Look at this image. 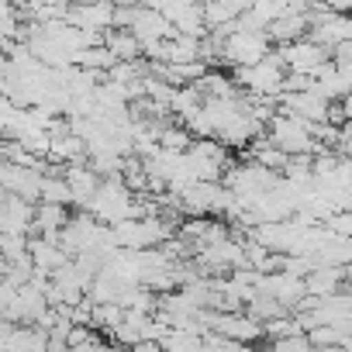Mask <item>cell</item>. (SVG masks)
Here are the masks:
<instances>
[{"instance_id": "cell-13", "label": "cell", "mask_w": 352, "mask_h": 352, "mask_svg": "<svg viewBox=\"0 0 352 352\" xmlns=\"http://www.w3.org/2000/svg\"><path fill=\"white\" fill-rule=\"evenodd\" d=\"M69 225V214H66V204H38L35 208V232L59 242V232Z\"/></svg>"}, {"instance_id": "cell-6", "label": "cell", "mask_w": 352, "mask_h": 352, "mask_svg": "<svg viewBox=\"0 0 352 352\" xmlns=\"http://www.w3.org/2000/svg\"><path fill=\"white\" fill-rule=\"evenodd\" d=\"M0 184H4L8 194H18L32 204L42 201V184H45V173L35 169V166H18V162H8L0 166Z\"/></svg>"}, {"instance_id": "cell-12", "label": "cell", "mask_w": 352, "mask_h": 352, "mask_svg": "<svg viewBox=\"0 0 352 352\" xmlns=\"http://www.w3.org/2000/svg\"><path fill=\"white\" fill-rule=\"evenodd\" d=\"M104 45L118 56V63H138V59H145L142 56V42H138V35L131 28H111L104 35Z\"/></svg>"}, {"instance_id": "cell-9", "label": "cell", "mask_w": 352, "mask_h": 352, "mask_svg": "<svg viewBox=\"0 0 352 352\" xmlns=\"http://www.w3.org/2000/svg\"><path fill=\"white\" fill-rule=\"evenodd\" d=\"M69 25L94 32V35H107L114 28V0H104V4H73L66 14Z\"/></svg>"}, {"instance_id": "cell-18", "label": "cell", "mask_w": 352, "mask_h": 352, "mask_svg": "<svg viewBox=\"0 0 352 352\" xmlns=\"http://www.w3.org/2000/svg\"><path fill=\"white\" fill-rule=\"evenodd\" d=\"M76 4H104V0H76Z\"/></svg>"}, {"instance_id": "cell-3", "label": "cell", "mask_w": 352, "mask_h": 352, "mask_svg": "<svg viewBox=\"0 0 352 352\" xmlns=\"http://www.w3.org/2000/svg\"><path fill=\"white\" fill-rule=\"evenodd\" d=\"M266 135H270L287 155H318V152H321V145H318V138H314V124L304 121V118H297V114H287V111H280V107H276V114L270 118Z\"/></svg>"}, {"instance_id": "cell-7", "label": "cell", "mask_w": 352, "mask_h": 352, "mask_svg": "<svg viewBox=\"0 0 352 352\" xmlns=\"http://www.w3.org/2000/svg\"><path fill=\"white\" fill-rule=\"evenodd\" d=\"M331 104H335V100L321 97L318 90H300V94H283V97H280V111L297 114V118H304V121H311V124L328 121V118H331Z\"/></svg>"}, {"instance_id": "cell-11", "label": "cell", "mask_w": 352, "mask_h": 352, "mask_svg": "<svg viewBox=\"0 0 352 352\" xmlns=\"http://www.w3.org/2000/svg\"><path fill=\"white\" fill-rule=\"evenodd\" d=\"M345 283H349L345 266H314V270H311V276H307V290H311V297L338 294Z\"/></svg>"}, {"instance_id": "cell-1", "label": "cell", "mask_w": 352, "mask_h": 352, "mask_svg": "<svg viewBox=\"0 0 352 352\" xmlns=\"http://www.w3.org/2000/svg\"><path fill=\"white\" fill-rule=\"evenodd\" d=\"M87 211L100 225H121V221L142 218V201L135 197V190L121 180V176H111V180L100 184V190H97V197L90 201Z\"/></svg>"}, {"instance_id": "cell-4", "label": "cell", "mask_w": 352, "mask_h": 352, "mask_svg": "<svg viewBox=\"0 0 352 352\" xmlns=\"http://www.w3.org/2000/svg\"><path fill=\"white\" fill-rule=\"evenodd\" d=\"M270 32H245L239 28L235 35L221 38V63L232 66V69H242V66H256L270 56Z\"/></svg>"}, {"instance_id": "cell-10", "label": "cell", "mask_w": 352, "mask_h": 352, "mask_svg": "<svg viewBox=\"0 0 352 352\" xmlns=\"http://www.w3.org/2000/svg\"><path fill=\"white\" fill-rule=\"evenodd\" d=\"M131 32L138 35L142 49H145V45H152V42H166V38H173V35H176V28L166 21V14H162V11H155V8H148V4H142V8H138Z\"/></svg>"}, {"instance_id": "cell-5", "label": "cell", "mask_w": 352, "mask_h": 352, "mask_svg": "<svg viewBox=\"0 0 352 352\" xmlns=\"http://www.w3.org/2000/svg\"><path fill=\"white\" fill-rule=\"evenodd\" d=\"M280 59L287 63L290 73H307V76H314L324 63H331V49L318 45V42L307 35V38H300V42L280 45Z\"/></svg>"}, {"instance_id": "cell-15", "label": "cell", "mask_w": 352, "mask_h": 352, "mask_svg": "<svg viewBox=\"0 0 352 352\" xmlns=\"http://www.w3.org/2000/svg\"><path fill=\"white\" fill-rule=\"evenodd\" d=\"M38 204H66L73 208V190L66 173H45V184H42V201Z\"/></svg>"}, {"instance_id": "cell-14", "label": "cell", "mask_w": 352, "mask_h": 352, "mask_svg": "<svg viewBox=\"0 0 352 352\" xmlns=\"http://www.w3.org/2000/svg\"><path fill=\"white\" fill-rule=\"evenodd\" d=\"M307 35H311V14H287L270 28V38L276 45H290V42H300Z\"/></svg>"}, {"instance_id": "cell-17", "label": "cell", "mask_w": 352, "mask_h": 352, "mask_svg": "<svg viewBox=\"0 0 352 352\" xmlns=\"http://www.w3.org/2000/svg\"><path fill=\"white\" fill-rule=\"evenodd\" d=\"M342 352H352V338H345V342H342Z\"/></svg>"}, {"instance_id": "cell-16", "label": "cell", "mask_w": 352, "mask_h": 352, "mask_svg": "<svg viewBox=\"0 0 352 352\" xmlns=\"http://www.w3.org/2000/svg\"><path fill=\"white\" fill-rule=\"evenodd\" d=\"M266 352H311L307 335H287V338H270Z\"/></svg>"}, {"instance_id": "cell-2", "label": "cell", "mask_w": 352, "mask_h": 352, "mask_svg": "<svg viewBox=\"0 0 352 352\" xmlns=\"http://www.w3.org/2000/svg\"><path fill=\"white\" fill-rule=\"evenodd\" d=\"M287 63L280 59V52H270L263 63L256 66H242L235 69V83L249 94V97H270V100H280L283 97V87H287Z\"/></svg>"}, {"instance_id": "cell-8", "label": "cell", "mask_w": 352, "mask_h": 352, "mask_svg": "<svg viewBox=\"0 0 352 352\" xmlns=\"http://www.w3.org/2000/svg\"><path fill=\"white\" fill-rule=\"evenodd\" d=\"M35 208L38 204L4 190V204H0V232H4V235H28V232H35Z\"/></svg>"}]
</instances>
